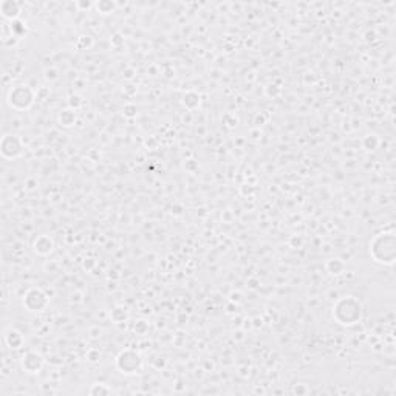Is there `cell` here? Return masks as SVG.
Wrapping results in <instances>:
<instances>
[{
  "instance_id": "obj_1",
  "label": "cell",
  "mask_w": 396,
  "mask_h": 396,
  "mask_svg": "<svg viewBox=\"0 0 396 396\" xmlns=\"http://www.w3.org/2000/svg\"><path fill=\"white\" fill-rule=\"evenodd\" d=\"M370 257L381 266H392L396 260V234L395 229H382L373 236L368 244Z\"/></svg>"
},
{
  "instance_id": "obj_2",
  "label": "cell",
  "mask_w": 396,
  "mask_h": 396,
  "mask_svg": "<svg viewBox=\"0 0 396 396\" xmlns=\"http://www.w3.org/2000/svg\"><path fill=\"white\" fill-rule=\"evenodd\" d=\"M333 319L342 327H355L364 319V305L355 296L339 297L333 305Z\"/></svg>"
},
{
  "instance_id": "obj_3",
  "label": "cell",
  "mask_w": 396,
  "mask_h": 396,
  "mask_svg": "<svg viewBox=\"0 0 396 396\" xmlns=\"http://www.w3.org/2000/svg\"><path fill=\"white\" fill-rule=\"evenodd\" d=\"M38 95L28 84H14L11 85L6 95V102L11 109L17 112H25L33 107Z\"/></svg>"
},
{
  "instance_id": "obj_4",
  "label": "cell",
  "mask_w": 396,
  "mask_h": 396,
  "mask_svg": "<svg viewBox=\"0 0 396 396\" xmlns=\"http://www.w3.org/2000/svg\"><path fill=\"white\" fill-rule=\"evenodd\" d=\"M143 365H144L143 355L138 350H135V348H124V350H121L118 356L115 357L116 370L125 376L139 373V371L143 370Z\"/></svg>"
},
{
  "instance_id": "obj_5",
  "label": "cell",
  "mask_w": 396,
  "mask_h": 396,
  "mask_svg": "<svg viewBox=\"0 0 396 396\" xmlns=\"http://www.w3.org/2000/svg\"><path fill=\"white\" fill-rule=\"evenodd\" d=\"M50 305V296L42 288H28L23 294V307L30 313H42Z\"/></svg>"
},
{
  "instance_id": "obj_6",
  "label": "cell",
  "mask_w": 396,
  "mask_h": 396,
  "mask_svg": "<svg viewBox=\"0 0 396 396\" xmlns=\"http://www.w3.org/2000/svg\"><path fill=\"white\" fill-rule=\"evenodd\" d=\"M25 150V144H23L22 138L19 135L6 133L2 136L0 141V154L5 159H17L23 155Z\"/></svg>"
},
{
  "instance_id": "obj_7",
  "label": "cell",
  "mask_w": 396,
  "mask_h": 396,
  "mask_svg": "<svg viewBox=\"0 0 396 396\" xmlns=\"http://www.w3.org/2000/svg\"><path fill=\"white\" fill-rule=\"evenodd\" d=\"M43 365H45V359L36 350H28V352L23 353L22 357H20V367L28 375H38V373H40Z\"/></svg>"
},
{
  "instance_id": "obj_8",
  "label": "cell",
  "mask_w": 396,
  "mask_h": 396,
  "mask_svg": "<svg viewBox=\"0 0 396 396\" xmlns=\"http://www.w3.org/2000/svg\"><path fill=\"white\" fill-rule=\"evenodd\" d=\"M0 14L9 22L17 20L22 16V5L16 0H2L0 2Z\"/></svg>"
},
{
  "instance_id": "obj_9",
  "label": "cell",
  "mask_w": 396,
  "mask_h": 396,
  "mask_svg": "<svg viewBox=\"0 0 396 396\" xmlns=\"http://www.w3.org/2000/svg\"><path fill=\"white\" fill-rule=\"evenodd\" d=\"M5 344L11 350H20V348L25 345V337H23L22 331H19L17 328H8L5 331Z\"/></svg>"
},
{
  "instance_id": "obj_10",
  "label": "cell",
  "mask_w": 396,
  "mask_h": 396,
  "mask_svg": "<svg viewBox=\"0 0 396 396\" xmlns=\"http://www.w3.org/2000/svg\"><path fill=\"white\" fill-rule=\"evenodd\" d=\"M33 251L38 255H48L54 251V240L50 236H39L33 241Z\"/></svg>"
},
{
  "instance_id": "obj_11",
  "label": "cell",
  "mask_w": 396,
  "mask_h": 396,
  "mask_svg": "<svg viewBox=\"0 0 396 396\" xmlns=\"http://www.w3.org/2000/svg\"><path fill=\"white\" fill-rule=\"evenodd\" d=\"M183 106L188 109V110H197L198 107H200V104H201V95L198 91H194V90H189V91H186L184 95H183Z\"/></svg>"
},
{
  "instance_id": "obj_12",
  "label": "cell",
  "mask_w": 396,
  "mask_h": 396,
  "mask_svg": "<svg viewBox=\"0 0 396 396\" xmlns=\"http://www.w3.org/2000/svg\"><path fill=\"white\" fill-rule=\"evenodd\" d=\"M110 319L113 323L119 325V323H125L127 320L130 319V311L127 307L124 305H116L113 307V310L110 311Z\"/></svg>"
},
{
  "instance_id": "obj_13",
  "label": "cell",
  "mask_w": 396,
  "mask_h": 396,
  "mask_svg": "<svg viewBox=\"0 0 396 396\" xmlns=\"http://www.w3.org/2000/svg\"><path fill=\"white\" fill-rule=\"evenodd\" d=\"M325 270H327V273L331 274V276H341V274L345 273L347 265L344 263L342 259L334 257V259H330V260L325 262Z\"/></svg>"
},
{
  "instance_id": "obj_14",
  "label": "cell",
  "mask_w": 396,
  "mask_h": 396,
  "mask_svg": "<svg viewBox=\"0 0 396 396\" xmlns=\"http://www.w3.org/2000/svg\"><path fill=\"white\" fill-rule=\"evenodd\" d=\"M78 119V116H76V110L73 109H65L59 113V116H57V121H59V124L62 127H65V129H70V127H73L75 122Z\"/></svg>"
},
{
  "instance_id": "obj_15",
  "label": "cell",
  "mask_w": 396,
  "mask_h": 396,
  "mask_svg": "<svg viewBox=\"0 0 396 396\" xmlns=\"http://www.w3.org/2000/svg\"><path fill=\"white\" fill-rule=\"evenodd\" d=\"M9 30H11V36L16 38L17 40L19 39H23L28 34V27H27V23L23 22L22 19H17V20L11 22Z\"/></svg>"
},
{
  "instance_id": "obj_16",
  "label": "cell",
  "mask_w": 396,
  "mask_h": 396,
  "mask_svg": "<svg viewBox=\"0 0 396 396\" xmlns=\"http://www.w3.org/2000/svg\"><path fill=\"white\" fill-rule=\"evenodd\" d=\"M113 389L107 386L106 382H95L91 384V387L88 389V395L91 396H102V395H112Z\"/></svg>"
},
{
  "instance_id": "obj_17",
  "label": "cell",
  "mask_w": 396,
  "mask_h": 396,
  "mask_svg": "<svg viewBox=\"0 0 396 396\" xmlns=\"http://www.w3.org/2000/svg\"><path fill=\"white\" fill-rule=\"evenodd\" d=\"M116 5L115 2H110V0H101V2H96L95 3V8L98 9V13L101 14H110L116 9Z\"/></svg>"
},
{
  "instance_id": "obj_18",
  "label": "cell",
  "mask_w": 396,
  "mask_h": 396,
  "mask_svg": "<svg viewBox=\"0 0 396 396\" xmlns=\"http://www.w3.org/2000/svg\"><path fill=\"white\" fill-rule=\"evenodd\" d=\"M379 144H381V141H379V138H378L376 135H367V136L362 139V146H364V149H365V150H371V152H373V150H376V149L379 147Z\"/></svg>"
},
{
  "instance_id": "obj_19",
  "label": "cell",
  "mask_w": 396,
  "mask_h": 396,
  "mask_svg": "<svg viewBox=\"0 0 396 396\" xmlns=\"http://www.w3.org/2000/svg\"><path fill=\"white\" fill-rule=\"evenodd\" d=\"M133 331L138 333V334H146L149 331V323L146 320H143V319L141 320H136L133 323Z\"/></svg>"
},
{
  "instance_id": "obj_20",
  "label": "cell",
  "mask_w": 396,
  "mask_h": 396,
  "mask_svg": "<svg viewBox=\"0 0 396 396\" xmlns=\"http://www.w3.org/2000/svg\"><path fill=\"white\" fill-rule=\"evenodd\" d=\"M80 106H82V99H80L79 95H72L68 98V107L73 110H79Z\"/></svg>"
},
{
  "instance_id": "obj_21",
  "label": "cell",
  "mask_w": 396,
  "mask_h": 396,
  "mask_svg": "<svg viewBox=\"0 0 396 396\" xmlns=\"http://www.w3.org/2000/svg\"><path fill=\"white\" fill-rule=\"evenodd\" d=\"M138 113V109L135 104H127V106L124 107V116L125 118H135Z\"/></svg>"
},
{
  "instance_id": "obj_22",
  "label": "cell",
  "mask_w": 396,
  "mask_h": 396,
  "mask_svg": "<svg viewBox=\"0 0 396 396\" xmlns=\"http://www.w3.org/2000/svg\"><path fill=\"white\" fill-rule=\"evenodd\" d=\"M87 359L90 360V362H99V359H101V352L96 350V348H91V350L87 352Z\"/></svg>"
},
{
  "instance_id": "obj_23",
  "label": "cell",
  "mask_w": 396,
  "mask_h": 396,
  "mask_svg": "<svg viewBox=\"0 0 396 396\" xmlns=\"http://www.w3.org/2000/svg\"><path fill=\"white\" fill-rule=\"evenodd\" d=\"M45 79L50 80V82H53V80L59 79V72H57L56 68H46L45 70Z\"/></svg>"
},
{
  "instance_id": "obj_24",
  "label": "cell",
  "mask_w": 396,
  "mask_h": 396,
  "mask_svg": "<svg viewBox=\"0 0 396 396\" xmlns=\"http://www.w3.org/2000/svg\"><path fill=\"white\" fill-rule=\"evenodd\" d=\"M76 6H78V9H80V11H88V9H91V8H95V3H91V2H78Z\"/></svg>"
},
{
  "instance_id": "obj_25",
  "label": "cell",
  "mask_w": 396,
  "mask_h": 396,
  "mask_svg": "<svg viewBox=\"0 0 396 396\" xmlns=\"http://www.w3.org/2000/svg\"><path fill=\"white\" fill-rule=\"evenodd\" d=\"M93 266H96V260L95 259H85V262H84V268L87 271H90Z\"/></svg>"
}]
</instances>
